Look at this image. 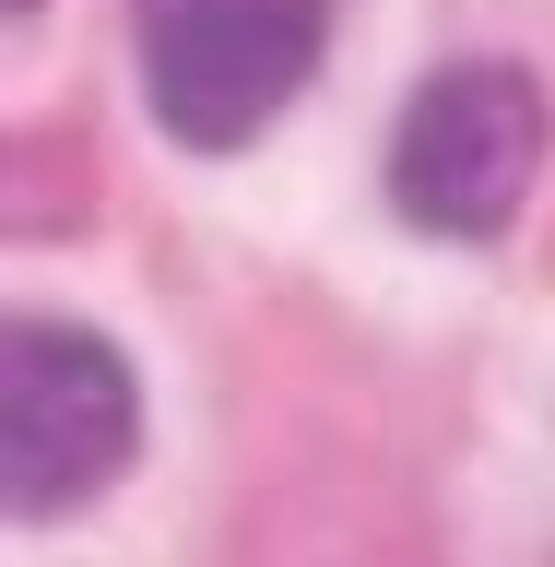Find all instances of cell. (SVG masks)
<instances>
[{
	"label": "cell",
	"mask_w": 555,
	"mask_h": 567,
	"mask_svg": "<svg viewBox=\"0 0 555 567\" xmlns=\"http://www.w3.org/2000/svg\"><path fill=\"white\" fill-rule=\"evenodd\" d=\"M319 35H331V0H131L142 95L202 154L273 131L284 95L319 71Z\"/></svg>",
	"instance_id": "obj_1"
},
{
	"label": "cell",
	"mask_w": 555,
	"mask_h": 567,
	"mask_svg": "<svg viewBox=\"0 0 555 567\" xmlns=\"http://www.w3.org/2000/svg\"><path fill=\"white\" fill-rule=\"evenodd\" d=\"M142 450V390L119 367L106 331L83 319H12L0 343V473H12V508L48 520V508H83L131 473Z\"/></svg>",
	"instance_id": "obj_2"
},
{
	"label": "cell",
	"mask_w": 555,
	"mask_h": 567,
	"mask_svg": "<svg viewBox=\"0 0 555 567\" xmlns=\"http://www.w3.org/2000/svg\"><path fill=\"white\" fill-rule=\"evenodd\" d=\"M544 83L508 60H461L438 71L414 106H402V142H390V202L414 213L425 237H496L508 213L532 202L544 177Z\"/></svg>",
	"instance_id": "obj_3"
},
{
	"label": "cell",
	"mask_w": 555,
	"mask_h": 567,
	"mask_svg": "<svg viewBox=\"0 0 555 567\" xmlns=\"http://www.w3.org/2000/svg\"><path fill=\"white\" fill-rule=\"evenodd\" d=\"M12 12H35V0H12Z\"/></svg>",
	"instance_id": "obj_4"
}]
</instances>
